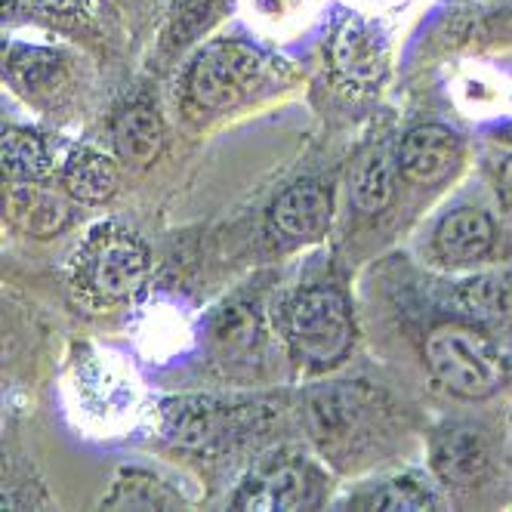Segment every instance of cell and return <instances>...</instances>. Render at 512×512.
I'll list each match as a JSON object with an SVG mask.
<instances>
[{
	"label": "cell",
	"mask_w": 512,
	"mask_h": 512,
	"mask_svg": "<svg viewBox=\"0 0 512 512\" xmlns=\"http://www.w3.org/2000/svg\"><path fill=\"white\" fill-rule=\"evenodd\" d=\"M4 216L28 238H53L71 223L75 207L68 192L47 189L41 179H13L4 195Z\"/></svg>",
	"instance_id": "9"
},
{
	"label": "cell",
	"mask_w": 512,
	"mask_h": 512,
	"mask_svg": "<svg viewBox=\"0 0 512 512\" xmlns=\"http://www.w3.org/2000/svg\"><path fill=\"white\" fill-rule=\"evenodd\" d=\"M290 78V65L260 47L235 38L204 44L189 71L186 93L201 112H232V108L266 96Z\"/></svg>",
	"instance_id": "1"
},
{
	"label": "cell",
	"mask_w": 512,
	"mask_h": 512,
	"mask_svg": "<svg viewBox=\"0 0 512 512\" xmlns=\"http://www.w3.org/2000/svg\"><path fill=\"white\" fill-rule=\"evenodd\" d=\"M395 173H398V158L392 161L389 152H374L355 170L352 179V201L361 213H380L389 207L395 195Z\"/></svg>",
	"instance_id": "18"
},
{
	"label": "cell",
	"mask_w": 512,
	"mask_h": 512,
	"mask_svg": "<svg viewBox=\"0 0 512 512\" xmlns=\"http://www.w3.org/2000/svg\"><path fill=\"white\" fill-rule=\"evenodd\" d=\"M491 466L488 438L469 423H454L435 438V469L448 485H475Z\"/></svg>",
	"instance_id": "11"
},
{
	"label": "cell",
	"mask_w": 512,
	"mask_h": 512,
	"mask_svg": "<svg viewBox=\"0 0 512 512\" xmlns=\"http://www.w3.org/2000/svg\"><path fill=\"white\" fill-rule=\"evenodd\" d=\"M223 4L226 0H176L167 16V28H164V50L176 53L195 44L210 28L216 13L223 10Z\"/></svg>",
	"instance_id": "20"
},
{
	"label": "cell",
	"mask_w": 512,
	"mask_h": 512,
	"mask_svg": "<svg viewBox=\"0 0 512 512\" xmlns=\"http://www.w3.org/2000/svg\"><path fill=\"white\" fill-rule=\"evenodd\" d=\"M358 503L368 509H438V497L432 494V488L420 485L417 479L389 482L380 491L361 497Z\"/></svg>",
	"instance_id": "22"
},
{
	"label": "cell",
	"mask_w": 512,
	"mask_h": 512,
	"mask_svg": "<svg viewBox=\"0 0 512 512\" xmlns=\"http://www.w3.org/2000/svg\"><path fill=\"white\" fill-rule=\"evenodd\" d=\"M309 426L324 454L355 463L368 448H377V395L361 386L324 389L309 401Z\"/></svg>",
	"instance_id": "4"
},
{
	"label": "cell",
	"mask_w": 512,
	"mask_h": 512,
	"mask_svg": "<svg viewBox=\"0 0 512 512\" xmlns=\"http://www.w3.org/2000/svg\"><path fill=\"white\" fill-rule=\"evenodd\" d=\"M466 306L482 318H506L512 315V287L503 278H479L466 287Z\"/></svg>",
	"instance_id": "23"
},
{
	"label": "cell",
	"mask_w": 512,
	"mask_h": 512,
	"mask_svg": "<svg viewBox=\"0 0 512 512\" xmlns=\"http://www.w3.org/2000/svg\"><path fill=\"white\" fill-rule=\"evenodd\" d=\"M324 479L312 463L281 460L266 463L250 472L238 494L232 497L235 509H312L321 503Z\"/></svg>",
	"instance_id": "7"
},
{
	"label": "cell",
	"mask_w": 512,
	"mask_h": 512,
	"mask_svg": "<svg viewBox=\"0 0 512 512\" xmlns=\"http://www.w3.org/2000/svg\"><path fill=\"white\" fill-rule=\"evenodd\" d=\"M164 145V121L149 102H133L115 121V149L127 164H152Z\"/></svg>",
	"instance_id": "15"
},
{
	"label": "cell",
	"mask_w": 512,
	"mask_h": 512,
	"mask_svg": "<svg viewBox=\"0 0 512 512\" xmlns=\"http://www.w3.org/2000/svg\"><path fill=\"white\" fill-rule=\"evenodd\" d=\"M68 59L59 50L34 47V44H13L4 56V75L25 93V96H56L68 84Z\"/></svg>",
	"instance_id": "13"
},
{
	"label": "cell",
	"mask_w": 512,
	"mask_h": 512,
	"mask_svg": "<svg viewBox=\"0 0 512 512\" xmlns=\"http://www.w3.org/2000/svg\"><path fill=\"white\" fill-rule=\"evenodd\" d=\"M426 364L435 380L460 398H488L506 380L500 349L463 324L435 327L426 337Z\"/></svg>",
	"instance_id": "3"
},
{
	"label": "cell",
	"mask_w": 512,
	"mask_h": 512,
	"mask_svg": "<svg viewBox=\"0 0 512 512\" xmlns=\"http://www.w3.org/2000/svg\"><path fill=\"white\" fill-rule=\"evenodd\" d=\"M327 65L334 78L358 93H371L383 84L389 68V47L374 22L361 16H343L327 41Z\"/></svg>",
	"instance_id": "6"
},
{
	"label": "cell",
	"mask_w": 512,
	"mask_h": 512,
	"mask_svg": "<svg viewBox=\"0 0 512 512\" xmlns=\"http://www.w3.org/2000/svg\"><path fill=\"white\" fill-rule=\"evenodd\" d=\"M213 346L226 368H232V371L253 368V364L263 358V346H266V334H263V324H260L256 309L229 306L216 318Z\"/></svg>",
	"instance_id": "14"
},
{
	"label": "cell",
	"mask_w": 512,
	"mask_h": 512,
	"mask_svg": "<svg viewBox=\"0 0 512 512\" xmlns=\"http://www.w3.org/2000/svg\"><path fill=\"white\" fill-rule=\"evenodd\" d=\"M28 4L53 19H87L93 0H28Z\"/></svg>",
	"instance_id": "24"
},
{
	"label": "cell",
	"mask_w": 512,
	"mask_h": 512,
	"mask_svg": "<svg viewBox=\"0 0 512 512\" xmlns=\"http://www.w3.org/2000/svg\"><path fill=\"white\" fill-rule=\"evenodd\" d=\"M0 158H4V173L10 179H44L50 173V152L44 139L22 127L4 130Z\"/></svg>",
	"instance_id": "19"
},
{
	"label": "cell",
	"mask_w": 512,
	"mask_h": 512,
	"mask_svg": "<svg viewBox=\"0 0 512 512\" xmlns=\"http://www.w3.org/2000/svg\"><path fill=\"white\" fill-rule=\"evenodd\" d=\"M118 179L115 161L96 149L75 152L62 167V189L81 204H105L118 192Z\"/></svg>",
	"instance_id": "17"
},
{
	"label": "cell",
	"mask_w": 512,
	"mask_h": 512,
	"mask_svg": "<svg viewBox=\"0 0 512 512\" xmlns=\"http://www.w3.org/2000/svg\"><path fill=\"white\" fill-rule=\"evenodd\" d=\"M284 337L300 364L327 371L340 364L355 340L352 309L334 287H312L290 300L284 312Z\"/></svg>",
	"instance_id": "2"
},
{
	"label": "cell",
	"mask_w": 512,
	"mask_h": 512,
	"mask_svg": "<svg viewBox=\"0 0 512 512\" xmlns=\"http://www.w3.org/2000/svg\"><path fill=\"white\" fill-rule=\"evenodd\" d=\"M331 192L318 182H297L269 210V229L281 244H309L324 235L331 226Z\"/></svg>",
	"instance_id": "10"
},
{
	"label": "cell",
	"mask_w": 512,
	"mask_h": 512,
	"mask_svg": "<svg viewBox=\"0 0 512 512\" xmlns=\"http://www.w3.org/2000/svg\"><path fill=\"white\" fill-rule=\"evenodd\" d=\"M102 506H108V509H173L176 497L158 479H152V475L130 469V472L118 475L112 494L102 500Z\"/></svg>",
	"instance_id": "21"
},
{
	"label": "cell",
	"mask_w": 512,
	"mask_h": 512,
	"mask_svg": "<svg viewBox=\"0 0 512 512\" xmlns=\"http://www.w3.org/2000/svg\"><path fill=\"white\" fill-rule=\"evenodd\" d=\"M223 417H219L216 401L186 395L164 401V435L182 448H204L219 438Z\"/></svg>",
	"instance_id": "16"
},
{
	"label": "cell",
	"mask_w": 512,
	"mask_h": 512,
	"mask_svg": "<svg viewBox=\"0 0 512 512\" xmlns=\"http://www.w3.org/2000/svg\"><path fill=\"white\" fill-rule=\"evenodd\" d=\"M497 229L485 210L457 207L435 229V250L451 266H472L494 250Z\"/></svg>",
	"instance_id": "12"
},
{
	"label": "cell",
	"mask_w": 512,
	"mask_h": 512,
	"mask_svg": "<svg viewBox=\"0 0 512 512\" xmlns=\"http://www.w3.org/2000/svg\"><path fill=\"white\" fill-rule=\"evenodd\" d=\"M149 275L145 244L121 229L99 226L78 253V281L102 303H121L139 294Z\"/></svg>",
	"instance_id": "5"
},
{
	"label": "cell",
	"mask_w": 512,
	"mask_h": 512,
	"mask_svg": "<svg viewBox=\"0 0 512 512\" xmlns=\"http://www.w3.org/2000/svg\"><path fill=\"white\" fill-rule=\"evenodd\" d=\"M460 136L442 124H420L398 145V170L417 186H442L460 167Z\"/></svg>",
	"instance_id": "8"
}]
</instances>
